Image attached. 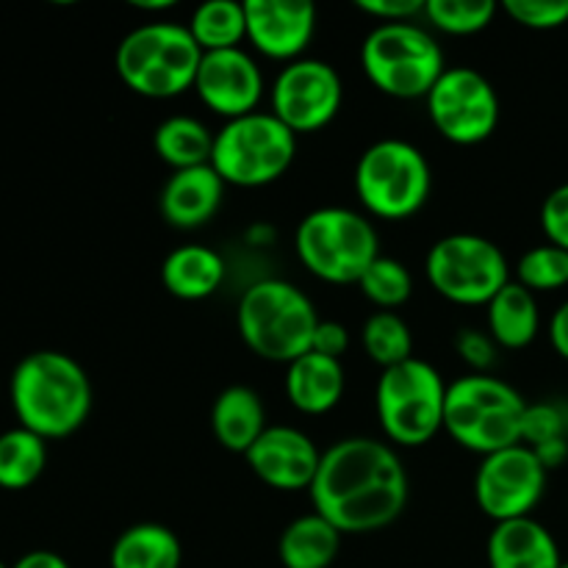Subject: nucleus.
I'll use <instances>...</instances> for the list:
<instances>
[{"mask_svg":"<svg viewBox=\"0 0 568 568\" xmlns=\"http://www.w3.org/2000/svg\"><path fill=\"white\" fill-rule=\"evenodd\" d=\"M311 503L338 532H375L394 525L408 505V475L397 449L366 436L342 438L322 453L308 488Z\"/></svg>","mask_w":568,"mask_h":568,"instance_id":"1","label":"nucleus"},{"mask_svg":"<svg viewBox=\"0 0 568 568\" xmlns=\"http://www.w3.org/2000/svg\"><path fill=\"white\" fill-rule=\"evenodd\" d=\"M9 399L20 427L44 442H59L87 425L92 414V383L72 355L37 349L11 372Z\"/></svg>","mask_w":568,"mask_h":568,"instance_id":"2","label":"nucleus"},{"mask_svg":"<svg viewBox=\"0 0 568 568\" xmlns=\"http://www.w3.org/2000/svg\"><path fill=\"white\" fill-rule=\"evenodd\" d=\"M320 322L308 294L281 277L253 283L236 308L242 342L272 364L288 366L311 353Z\"/></svg>","mask_w":568,"mask_h":568,"instance_id":"3","label":"nucleus"},{"mask_svg":"<svg viewBox=\"0 0 568 568\" xmlns=\"http://www.w3.org/2000/svg\"><path fill=\"white\" fill-rule=\"evenodd\" d=\"M527 399L491 375H466L447 386L444 430L455 444L477 455H494L521 444Z\"/></svg>","mask_w":568,"mask_h":568,"instance_id":"4","label":"nucleus"},{"mask_svg":"<svg viewBox=\"0 0 568 568\" xmlns=\"http://www.w3.org/2000/svg\"><path fill=\"white\" fill-rule=\"evenodd\" d=\"M203 50L186 26L148 22L128 33L116 48V75L131 92L170 100L194 89Z\"/></svg>","mask_w":568,"mask_h":568,"instance_id":"5","label":"nucleus"},{"mask_svg":"<svg viewBox=\"0 0 568 568\" xmlns=\"http://www.w3.org/2000/svg\"><path fill=\"white\" fill-rule=\"evenodd\" d=\"M294 250L305 270L325 283L349 286L381 258V236L369 216L327 205L303 216L294 231Z\"/></svg>","mask_w":568,"mask_h":568,"instance_id":"6","label":"nucleus"},{"mask_svg":"<svg viewBox=\"0 0 568 568\" xmlns=\"http://www.w3.org/2000/svg\"><path fill=\"white\" fill-rule=\"evenodd\" d=\"M361 70L377 92L397 100L430 94L444 75V50L430 31L416 22L375 26L361 44Z\"/></svg>","mask_w":568,"mask_h":568,"instance_id":"7","label":"nucleus"},{"mask_svg":"<svg viewBox=\"0 0 568 568\" xmlns=\"http://www.w3.org/2000/svg\"><path fill=\"white\" fill-rule=\"evenodd\" d=\"M297 155V133L272 111L239 116L214 133L211 166L225 186L258 189L283 178Z\"/></svg>","mask_w":568,"mask_h":568,"instance_id":"8","label":"nucleus"},{"mask_svg":"<svg viewBox=\"0 0 568 568\" xmlns=\"http://www.w3.org/2000/svg\"><path fill=\"white\" fill-rule=\"evenodd\" d=\"M433 172L425 153L405 139H381L355 166V194L377 220H408L425 209Z\"/></svg>","mask_w":568,"mask_h":568,"instance_id":"9","label":"nucleus"},{"mask_svg":"<svg viewBox=\"0 0 568 568\" xmlns=\"http://www.w3.org/2000/svg\"><path fill=\"white\" fill-rule=\"evenodd\" d=\"M447 383L433 364L410 358L383 369L375 408L383 433L397 447H422L444 430Z\"/></svg>","mask_w":568,"mask_h":568,"instance_id":"10","label":"nucleus"},{"mask_svg":"<svg viewBox=\"0 0 568 568\" xmlns=\"http://www.w3.org/2000/svg\"><path fill=\"white\" fill-rule=\"evenodd\" d=\"M427 283L455 305H488L510 283L499 244L477 233L438 239L425 258Z\"/></svg>","mask_w":568,"mask_h":568,"instance_id":"11","label":"nucleus"},{"mask_svg":"<svg viewBox=\"0 0 568 568\" xmlns=\"http://www.w3.org/2000/svg\"><path fill=\"white\" fill-rule=\"evenodd\" d=\"M425 100L433 128L460 148L486 142L499 125L497 89L475 67H447Z\"/></svg>","mask_w":568,"mask_h":568,"instance_id":"12","label":"nucleus"},{"mask_svg":"<svg viewBox=\"0 0 568 568\" xmlns=\"http://www.w3.org/2000/svg\"><path fill=\"white\" fill-rule=\"evenodd\" d=\"M547 475L549 471L527 444L486 455L475 475L477 508L497 525L525 519L541 503Z\"/></svg>","mask_w":568,"mask_h":568,"instance_id":"13","label":"nucleus"},{"mask_svg":"<svg viewBox=\"0 0 568 568\" xmlns=\"http://www.w3.org/2000/svg\"><path fill=\"white\" fill-rule=\"evenodd\" d=\"M272 114L294 133L322 131L336 120L344 100L336 67L322 59H297L277 72L272 83Z\"/></svg>","mask_w":568,"mask_h":568,"instance_id":"14","label":"nucleus"},{"mask_svg":"<svg viewBox=\"0 0 568 568\" xmlns=\"http://www.w3.org/2000/svg\"><path fill=\"white\" fill-rule=\"evenodd\" d=\"M194 92L205 109L231 122L258 111L264 98V75L253 55L244 53L242 48L216 50V53H203Z\"/></svg>","mask_w":568,"mask_h":568,"instance_id":"15","label":"nucleus"},{"mask_svg":"<svg viewBox=\"0 0 568 568\" xmlns=\"http://www.w3.org/2000/svg\"><path fill=\"white\" fill-rule=\"evenodd\" d=\"M247 42L275 61L303 59L316 31V6L308 0H244Z\"/></svg>","mask_w":568,"mask_h":568,"instance_id":"16","label":"nucleus"},{"mask_svg":"<svg viewBox=\"0 0 568 568\" xmlns=\"http://www.w3.org/2000/svg\"><path fill=\"white\" fill-rule=\"evenodd\" d=\"M261 483L275 491H303L311 488L316 471H320L322 453L311 436L297 427L270 425L264 436L244 455Z\"/></svg>","mask_w":568,"mask_h":568,"instance_id":"17","label":"nucleus"},{"mask_svg":"<svg viewBox=\"0 0 568 568\" xmlns=\"http://www.w3.org/2000/svg\"><path fill=\"white\" fill-rule=\"evenodd\" d=\"M225 200V181L214 172V166H194V170L172 172L170 181L161 189L159 209L166 225L178 231H197L209 225L222 209Z\"/></svg>","mask_w":568,"mask_h":568,"instance_id":"18","label":"nucleus"},{"mask_svg":"<svg viewBox=\"0 0 568 568\" xmlns=\"http://www.w3.org/2000/svg\"><path fill=\"white\" fill-rule=\"evenodd\" d=\"M488 568H560V547L532 516L494 525L486 544Z\"/></svg>","mask_w":568,"mask_h":568,"instance_id":"19","label":"nucleus"},{"mask_svg":"<svg viewBox=\"0 0 568 568\" xmlns=\"http://www.w3.org/2000/svg\"><path fill=\"white\" fill-rule=\"evenodd\" d=\"M286 394L294 408L305 416H322L336 408L344 397L342 361L320 353H305L292 361L286 372Z\"/></svg>","mask_w":568,"mask_h":568,"instance_id":"20","label":"nucleus"},{"mask_svg":"<svg viewBox=\"0 0 568 568\" xmlns=\"http://www.w3.org/2000/svg\"><path fill=\"white\" fill-rule=\"evenodd\" d=\"M266 408L250 386H231L214 399L211 430L227 453L247 455L250 447L264 436Z\"/></svg>","mask_w":568,"mask_h":568,"instance_id":"21","label":"nucleus"},{"mask_svg":"<svg viewBox=\"0 0 568 568\" xmlns=\"http://www.w3.org/2000/svg\"><path fill=\"white\" fill-rule=\"evenodd\" d=\"M161 283L172 297L197 303L225 283V261L205 244H183L161 264Z\"/></svg>","mask_w":568,"mask_h":568,"instance_id":"22","label":"nucleus"},{"mask_svg":"<svg viewBox=\"0 0 568 568\" xmlns=\"http://www.w3.org/2000/svg\"><path fill=\"white\" fill-rule=\"evenodd\" d=\"M486 308L488 333L497 347L525 349L527 344L536 342L538 327H541V311H538V300L530 288L510 281Z\"/></svg>","mask_w":568,"mask_h":568,"instance_id":"23","label":"nucleus"},{"mask_svg":"<svg viewBox=\"0 0 568 568\" xmlns=\"http://www.w3.org/2000/svg\"><path fill=\"white\" fill-rule=\"evenodd\" d=\"M342 549V532L314 510L281 532L277 541V558L283 568H331Z\"/></svg>","mask_w":568,"mask_h":568,"instance_id":"24","label":"nucleus"},{"mask_svg":"<svg viewBox=\"0 0 568 568\" xmlns=\"http://www.w3.org/2000/svg\"><path fill=\"white\" fill-rule=\"evenodd\" d=\"M183 547L164 525L142 521L120 532L109 555L111 568H181Z\"/></svg>","mask_w":568,"mask_h":568,"instance_id":"25","label":"nucleus"},{"mask_svg":"<svg viewBox=\"0 0 568 568\" xmlns=\"http://www.w3.org/2000/svg\"><path fill=\"white\" fill-rule=\"evenodd\" d=\"M153 148L159 159L172 172L194 170V166L211 164V153H214V133L203 125L200 120L186 114L166 116L159 128L153 131Z\"/></svg>","mask_w":568,"mask_h":568,"instance_id":"26","label":"nucleus"},{"mask_svg":"<svg viewBox=\"0 0 568 568\" xmlns=\"http://www.w3.org/2000/svg\"><path fill=\"white\" fill-rule=\"evenodd\" d=\"M48 466V442L26 427L0 433V488L26 491L42 477Z\"/></svg>","mask_w":568,"mask_h":568,"instance_id":"27","label":"nucleus"},{"mask_svg":"<svg viewBox=\"0 0 568 568\" xmlns=\"http://www.w3.org/2000/svg\"><path fill=\"white\" fill-rule=\"evenodd\" d=\"M186 28L203 53L242 48V42L247 39L244 3H236V0H209V3L194 9Z\"/></svg>","mask_w":568,"mask_h":568,"instance_id":"28","label":"nucleus"},{"mask_svg":"<svg viewBox=\"0 0 568 568\" xmlns=\"http://www.w3.org/2000/svg\"><path fill=\"white\" fill-rule=\"evenodd\" d=\"M361 344H364V353L369 355L372 364L383 366V369H392V366L416 358L410 327L394 311L372 314L361 331Z\"/></svg>","mask_w":568,"mask_h":568,"instance_id":"29","label":"nucleus"},{"mask_svg":"<svg viewBox=\"0 0 568 568\" xmlns=\"http://www.w3.org/2000/svg\"><path fill=\"white\" fill-rule=\"evenodd\" d=\"M425 17L436 31L449 37H471L491 26L497 17L494 0H427Z\"/></svg>","mask_w":568,"mask_h":568,"instance_id":"30","label":"nucleus"},{"mask_svg":"<svg viewBox=\"0 0 568 568\" xmlns=\"http://www.w3.org/2000/svg\"><path fill=\"white\" fill-rule=\"evenodd\" d=\"M358 286L372 305H377L381 311H394L410 300V294H414V277H410L408 266L403 261L381 255L364 272Z\"/></svg>","mask_w":568,"mask_h":568,"instance_id":"31","label":"nucleus"},{"mask_svg":"<svg viewBox=\"0 0 568 568\" xmlns=\"http://www.w3.org/2000/svg\"><path fill=\"white\" fill-rule=\"evenodd\" d=\"M516 283L538 292H558L568 286V253L555 244H538L527 250L516 264Z\"/></svg>","mask_w":568,"mask_h":568,"instance_id":"32","label":"nucleus"},{"mask_svg":"<svg viewBox=\"0 0 568 568\" xmlns=\"http://www.w3.org/2000/svg\"><path fill=\"white\" fill-rule=\"evenodd\" d=\"M568 438V405L566 403H527L525 422H521V444L538 447V444Z\"/></svg>","mask_w":568,"mask_h":568,"instance_id":"33","label":"nucleus"},{"mask_svg":"<svg viewBox=\"0 0 568 568\" xmlns=\"http://www.w3.org/2000/svg\"><path fill=\"white\" fill-rule=\"evenodd\" d=\"M503 11L530 31H555L568 22V0H508Z\"/></svg>","mask_w":568,"mask_h":568,"instance_id":"34","label":"nucleus"},{"mask_svg":"<svg viewBox=\"0 0 568 568\" xmlns=\"http://www.w3.org/2000/svg\"><path fill=\"white\" fill-rule=\"evenodd\" d=\"M455 353L460 355V361L475 369V375H488L494 364H497V342L491 338V333L477 331V327H464L455 336Z\"/></svg>","mask_w":568,"mask_h":568,"instance_id":"35","label":"nucleus"},{"mask_svg":"<svg viewBox=\"0 0 568 568\" xmlns=\"http://www.w3.org/2000/svg\"><path fill=\"white\" fill-rule=\"evenodd\" d=\"M541 231L549 244L564 247L568 253V183L547 194L541 205Z\"/></svg>","mask_w":568,"mask_h":568,"instance_id":"36","label":"nucleus"},{"mask_svg":"<svg viewBox=\"0 0 568 568\" xmlns=\"http://www.w3.org/2000/svg\"><path fill=\"white\" fill-rule=\"evenodd\" d=\"M358 9L375 17L377 26L386 22H414V17L425 14V0H361Z\"/></svg>","mask_w":568,"mask_h":568,"instance_id":"37","label":"nucleus"},{"mask_svg":"<svg viewBox=\"0 0 568 568\" xmlns=\"http://www.w3.org/2000/svg\"><path fill=\"white\" fill-rule=\"evenodd\" d=\"M349 347V333L342 322H320L314 333V353L327 355V358L342 361V355L347 353Z\"/></svg>","mask_w":568,"mask_h":568,"instance_id":"38","label":"nucleus"},{"mask_svg":"<svg viewBox=\"0 0 568 568\" xmlns=\"http://www.w3.org/2000/svg\"><path fill=\"white\" fill-rule=\"evenodd\" d=\"M536 453V458L541 460V466L547 471L560 469V466L568 460V438H558V442L538 444V447H530Z\"/></svg>","mask_w":568,"mask_h":568,"instance_id":"39","label":"nucleus"},{"mask_svg":"<svg viewBox=\"0 0 568 568\" xmlns=\"http://www.w3.org/2000/svg\"><path fill=\"white\" fill-rule=\"evenodd\" d=\"M549 342H552L555 353L568 361V300L552 314V322H549Z\"/></svg>","mask_w":568,"mask_h":568,"instance_id":"40","label":"nucleus"},{"mask_svg":"<svg viewBox=\"0 0 568 568\" xmlns=\"http://www.w3.org/2000/svg\"><path fill=\"white\" fill-rule=\"evenodd\" d=\"M11 568H70L61 555L50 552V549H33V552H26L22 558H17Z\"/></svg>","mask_w":568,"mask_h":568,"instance_id":"41","label":"nucleus"},{"mask_svg":"<svg viewBox=\"0 0 568 568\" xmlns=\"http://www.w3.org/2000/svg\"><path fill=\"white\" fill-rule=\"evenodd\" d=\"M560 568H568V560H564V566H560Z\"/></svg>","mask_w":568,"mask_h":568,"instance_id":"42","label":"nucleus"}]
</instances>
